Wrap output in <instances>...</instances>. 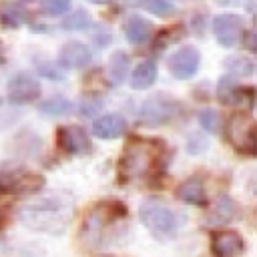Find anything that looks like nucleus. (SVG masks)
<instances>
[{"label":"nucleus","instance_id":"obj_1","mask_svg":"<svg viewBox=\"0 0 257 257\" xmlns=\"http://www.w3.org/2000/svg\"><path fill=\"white\" fill-rule=\"evenodd\" d=\"M157 159H159V151L153 143L143 141V139H135L126 145V149L120 157L118 173H120V177H124L128 181L145 179L153 173Z\"/></svg>","mask_w":257,"mask_h":257},{"label":"nucleus","instance_id":"obj_2","mask_svg":"<svg viewBox=\"0 0 257 257\" xmlns=\"http://www.w3.org/2000/svg\"><path fill=\"white\" fill-rule=\"evenodd\" d=\"M139 215H141V221L147 225V229L157 237H171L179 229L177 213L169 205L157 199H147L141 205Z\"/></svg>","mask_w":257,"mask_h":257},{"label":"nucleus","instance_id":"obj_3","mask_svg":"<svg viewBox=\"0 0 257 257\" xmlns=\"http://www.w3.org/2000/svg\"><path fill=\"white\" fill-rule=\"evenodd\" d=\"M227 137L229 143L247 155L255 153V122L245 112H235L227 122Z\"/></svg>","mask_w":257,"mask_h":257},{"label":"nucleus","instance_id":"obj_4","mask_svg":"<svg viewBox=\"0 0 257 257\" xmlns=\"http://www.w3.org/2000/svg\"><path fill=\"white\" fill-rule=\"evenodd\" d=\"M213 34L217 42L225 48H233L243 38V20L239 14H219L213 18Z\"/></svg>","mask_w":257,"mask_h":257},{"label":"nucleus","instance_id":"obj_5","mask_svg":"<svg viewBox=\"0 0 257 257\" xmlns=\"http://www.w3.org/2000/svg\"><path fill=\"white\" fill-rule=\"evenodd\" d=\"M199 62H201V54L195 46H181L169 58V70L175 78L187 80V78L195 76V72L199 70Z\"/></svg>","mask_w":257,"mask_h":257},{"label":"nucleus","instance_id":"obj_6","mask_svg":"<svg viewBox=\"0 0 257 257\" xmlns=\"http://www.w3.org/2000/svg\"><path fill=\"white\" fill-rule=\"evenodd\" d=\"M40 96V82L28 74V72H20L16 76L10 78L8 82V98L14 104H26L32 102Z\"/></svg>","mask_w":257,"mask_h":257},{"label":"nucleus","instance_id":"obj_7","mask_svg":"<svg viewBox=\"0 0 257 257\" xmlns=\"http://www.w3.org/2000/svg\"><path fill=\"white\" fill-rule=\"evenodd\" d=\"M44 187V179L34 173L14 171L0 177V189L8 193H36Z\"/></svg>","mask_w":257,"mask_h":257},{"label":"nucleus","instance_id":"obj_8","mask_svg":"<svg viewBox=\"0 0 257 257\" xmlns=\"http://www.w3.org/2000/svg\"><path fill=\"white\" fill-rule=\"evenodd\" d=\"M173 114H175V102L161 94L149 98L141 108V120H145L149 124H161V122L169 120Z\"/></svg>","mask_w":257,"mask_h":257},{"label":"nucleus","instance_id":"obj_9","mask_svg":"<svg viewBox=\"0 0 257 257\" xmlns=\"http://www.w3.org/2000/svg\"><path fill=\"white\" fill-rule=\"evenodd\" d=\"M58 143L64 151L72 155H86L90 151V139L80 126H62L58 131Z\"/></svg>","mask_w":257,"mask_h":257},{"label":"nucleus","instance_id":"obj_10","mask_svg":"<svg viewBox=\"0 0 257 257\" xmlns=\"http://www.w3.org/2000/svg\"><path fill=\"white\" fill-rule=\"evenodd\" d=\"M92 60V52L82 42H68L58 52V62L64 68H84Z\"/></svg>","mask_w":257,"mask_h":257},{"label":"nucleus","instance_id":"obj_11","mask_svg":"<svg viewBox=\"0 0 257 257\" xmlns=\"http://www.w3.org/2000/svg\"><path fill=\"white\" fill-rule=\"evenodd\" d=\"M211 247L217 257H237L243 251V239L235 231H219L213 235Z\"/></svg>","mask_w":257,"mask_h":257},{"label":"nucleus","instance_id":"obj_12","mask_svg":"<svg viewBox=\"0 0 257 257\" xmlns=\"http://www.w3.org/2000/svg\"><path fill=\"white\" fill-rule=\"evenodd\" d=\"M126 128V122L120 114H104L94 120L92 133L98 139H118Z\"/></svg>","mask_w":257,"mask_h":257},{"label":"nucleus","instance_id":"obj_13","mask_svg":"<svg viewBox=\"0 0 257 257\" xmlns=\"http://www.w3.org/2000/svg\"><path fill=\"white\" fill-rule=\"evenodd\" d=\"M237 213V205L233 203L231 197H219L213 207L209 209V215H207V223L211 227H219V225H227Z\"/></svg>","mask_w":257,"mask_h":257},{"label":"nucleus","instance_id":"obj_14","mask_svg":"<svg viewBox=\"0 0 257 257\" xmlns=\"http://www.w3.org/2000/svg\"><path fill=\"white\" fill-rule=\"evenodd\" d=\"M153 32V26L143 16H128L124 22V36L131 44H143L149 40Z\"/></svg>","mask_w":257,"mask_h":257},{"label":"nucleus","instance_id":"obj_15","mask_svg":"<svg viewBox=\"0 0 257 257\" xmlns=\"http://www.w3.org/2000/svg\"><path fill=\"white\" fill-rule=\"evenodd\" d=\"M177 197L189 205H205L207 203L205 187L199 179H187L185 183H181L177 187Z\"/></svg>","mask_w":257,"mask_h":257},{"label":"nucleus","instance_id":"obj_16","mask_svg":"<svg viewBox=\"0 0 257 257\" xmlns=\"http://www.w3.org/2000/svg\"><path fill=\"white\" fill-rule=\"evenodd\" d=\"M155 80H157V64L153 60L139 62L131 74V86L137 90H145V88L153 86Z\"/></svg>","mask_w":257,"mask_h":257},{"label":"nucleus","instance_id":"obj_17","mask_svg":"<svg viewBox=\"0 0 257 257\" xmlns=\"http://www.w3.org/2000/svg\"><path fill=\"white\" fill-rule=\"evenodd\" d=\"M0 22L6 28H20L26 22V10L12 0H4L0 2Z\"/></svg>","mask_w":257,"mask_h":257},{"label":"nucleus","instance_id":"obj_18","mask_svg":"<svg viewBox=\"0 0 257 257\" xmlns=\"http://www.w3.org/2000/svg\"><path fill=\"white\" fill-rule=\"evenodd\" d=\"M128 64H131V58L126 52L122 50L112 52V56L108 58V80L112 84H122V80L128 74Z\"/></svg>","mask_w":257,"mask_h":257},{"label":"nucleus","instance_id":"obj_19","mask_svg":"<svg viewBox=\"0 0 257 257\" xmlns=\"http://www.w3.org/2000/svg\"><path fill=\"white\" fill-rule=\"evenodd\" d=\"M243 88L237 86V82L231 78V76H223L219 80V86H217V96L223 104H235L239 102L243 96Z\"/></svg>","mask_w":257,"mask_h":257},{"label":"nucleus","instance_id":"obj_20","mask_svg":"<svg viewBox=\"0 0 257 257\" xmlns=\"http://www.w3.org/2000/svg\"><path fill=\"white\" fill-rule=\"evenodd\" d=\"M225 68L233 76H251L253 70H255V64L247 56H231V58L225 60Z\"/></svg>","mask_w":257,"mask_h":257},{"label":"nucleus","instance_id":"obj_21","mask_svg":"<svg viewBox=\"0 0 257 257\" xmlns=\"http://www.w3.org/2000/svg\"><path fill=\"white\" fill-rule=\"evenodd\" d=\"M40 110L44 114H52V116H58V114H68L72 110V102L62 98V96H52L48 100H44L40 104Z\"/></svg>","mask_w":257,"mask_h":257},{"label":"nucleus","instance_id":"obj_22","mask_svg":"<svg viewBox=\"0 0 257 257\" xmlns=\"http://www.w3.org/2000/svg\"><path fill=\"white\" fill-rule=\"evenodd\" d=\"M90 24H92V20L84 10H76L62 20L64 30H86V28H90Z\"/></svg>","mask_w":257,"mask_h":257},{"label":"nucleus","instance_id":"obj_23","mask_svg":"<svg viewBox=\"0 0 257 257\" xmlns=\"http://www.w3.org/2000/svg\"><path fill=\"white\" fill-rule=\"evenodd\" d=\"M199 120H201V126L205 131H209L211 135H217L221 131V126H223V116L213 108H205L199 114Z\"/></svg>","mask_w":257,"mask_h":257},{"label":"nucleus","instance_id":"obj_24","mask_svg":"<svg viewBox=\"0 0 257 257\" xmlns=\"http://www.w3.org/2000/svg\"><path fill=\"white\" fill-rule=\"evenodd\" d=\"M139 4L155 16H171L175 12V4L171 0H139Z\"/></svg>","mask_w":257,"mask_h":257},{"label":"nucleus","instance_id":"obj_25","mask_svg":"<svg viewBox=\"0 0 257 257\" xmlns=\"http://www.w3.org/2000/svg\"><path fill=\"white\" fill-rule=\"evenodd\" d=\"M72 0H42V10L50 16H60L64 12H68Z\"/></svg>","mask_w":257,"mask_h":257},{"label":"nucleus","instance_id":"obj_26","mask_svg":"<svg viewBox=\"0 0 257 257\" xmlns=\"http://www.w3.org/2000/svg\"><path fill=\"white\" fill-rule=\"evenodd\" d=\"M102 108V100L100 98H96V96H86L82 102H80V112L84 114V116H92L96 110H100Z\"/></svg>","mask_w":257,"mask_h":257},{"label":"nucleus","instance_id":"obj_27","mask_svg":"<svg viewBox=\"0 0 257 257\" xmlns=\"http://www.w3.org/2000/svg\"><path fill=\"white\" fill-rule=\"evenodd\" d=\"M90 4H106V2H110V0H88Z\"/></svg>","mask_w":257,"mask_h":257}]
</instances>
